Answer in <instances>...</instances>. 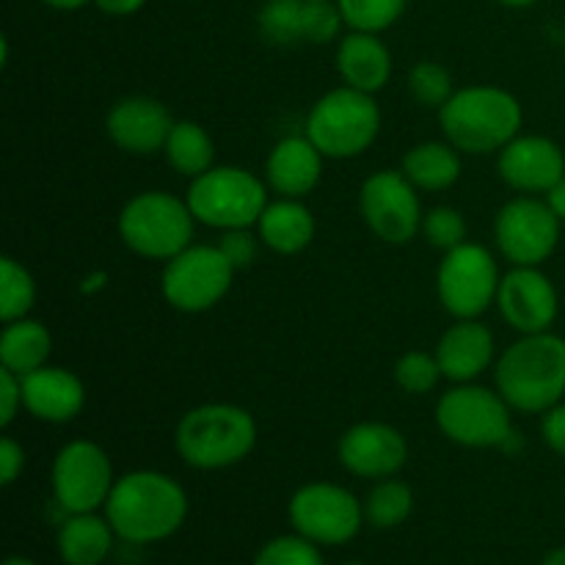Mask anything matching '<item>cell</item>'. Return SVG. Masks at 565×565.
Wrapping results in <instances>:
<instances>
[{"instance_id": "cell-37", "label": "cell", "mask_w": 565, "mask_h": 565, "mask_svg": "<svg viewBox=\"0 0 565 565\" xmlns=\"http://www.w3.org/2000/svg\"><path fill=\"white\" fill-rule=\"evenodd\" d=\"M215 246L224 252L230 265L235 270L248 268L257 259L259 252V235H252V230H226L221 232V241Z\"/></svg>"}, {"instance_id": "cell-12", "label": "cell", "mask_w": 565, "mask_h": 565, "mask_svg": "<svg viewBox=\"0 0 565 565\" xmlns=\"http://www.w3.org/2000/svg\"><path fill=\"white\" fill-rule=\"evenodd\" d=\"M53 497L64 513H97L114 491L116 475L108 452L88 439L66 441L53 458Z\"/></svg>"}, {"instance_id": "cell-9", "label": "cell", "mask_w": 565, "mask_h": 565, "mask_svg": "<svg viewBox=\"0 0 565 565\" xmlns=\"http://www.w3.org/2000/svg\"><path fill=\"white\" fill-rule=\"evenodd\" d=\"M292 533L315 541L318 546H345L362 533L364 502L345 486L315 480L301 486L287 502Z\"/></svg>"}, {"instance_id": "cell-18", "label": "cell", "mask_w": 565, "mask_h": 565, "mask_svg": "<svg viewBox=\"0 0 565 565\" xmlns=\"http://www.w3.org/2000/svg\"><path fill=\"white\" fill-rule=\"evenodd\" d=\"M174 119L154 97H125L105 116V132L127 154L163 152Z\"/></svg>"}, {"instance_id": "cell-7", "label": "cell", "mask_w": 565, "mask_h": 565, "mask_svg": "<svg viewBox=\"0 0 565 565\" xmlns=\"http://www.w3.org/2000/svg\"><path fill=\"white\" fill-rule=\"evenodd\" d=\"M185 202L210 230H254L270 202L268 182L241 166H213L191 180Z\"/></svg>"}, {"instance_id": "cell-25", "label": "cell", "mask_w": 565, "mask_h": 565, "mask_svg": "<svg viewBox=\"0 0 565 565\" xmlns=\"http://www.w3.org/2000/svg\"><path fill=\"white\" fill-rule=\"evenodd\" d=\"M403 174L417 191L441 193L450 191L461 180V152L450 141H425L403 154Z\"/></svg>"}, {"instance_id": "cell-5", "label": "cell", "mask_w": 565, "mask_h": 565, "mask_svg": "<svg viewBox=\"0 0 565 565\" xmlns=\"http://www.w3.org/2000/svg\"><path fill=\"white\" fill-rule=\"evenodd\" d=\"M196 224L185 199L169 191H141L121 207L119 237L138 257L169 263L191 246Z\"/></svg>"}, {"instance_id": "cell-15", "label": "cell", "mask_w": 565, "mask_h": 565, "mask_svg": "<svg viewBox=\"0 0 565 565\" xmlns=\"http://www.w3.org/2000/svg\"><path fill=\"white\" fill-rule=\"evenodd\" d=\"M497 309H500L502 320L519 334H544L555 326L561 298L544 270L513 265L500 279Z\"/></svg>"}, {"instance_id": "cell-45", "label": "cell", "mask_w": 565, "mask_h": 565, "mask_svg": "<svg viewBox=\"0 0 565 565\" xmlns=\"http://www.w3.org/2000/svg\"><path fill=\"white\" fill-rule=\"evenodd\" d=\"M500 6H505V9H530V6L541 3V0H497Z\"/></svg>"}, {"instance_id": "cell-17", "label": "cell", "mask_w": 565, "mask_h": 565, "mask_svg": "<svg viewBox=\"0 0 565 565\" xmlns=\"http://www.w3.org/2000/svg\"><path fill=\"white\" fill-rule=\"evenodd\" d=\"M497 171L508 188L519 193H550L565 177V154L561 143L546 136L519 132L502 152H497Z\"/></svg>"}, {"instance_id": "cell-27", "label": "cell", "mask_w": 565, "mask_h": 565, "mask_svg": "<svg viewBox=\"0 0 565 565\" xmlns=\"http://www.w3.org/2000/svg\"><path fill=\"white\" fill-rule=\"evenodd\" d=\"M166 160L177 174L196 180L215 166V141L199 121H174L163 147Z\"/></svg>"}, {"instance_id": "cell-46", "label": "cell", "mask_w": 565, "mask_h": 565, "mask_svg": "<svg viewBox=\"0 0 565 565\" xmlns=\"http://www.w3.org/2000/svg\"><path fill=\"white\" fill-rule=\"evenodd\" d=\"M3 565H39L36 561H31V557H22V555H11L6 557Z\"/></svg>"}, {"instance_id": "cell-8", "label": "cell", "mask_w": 565, "mask_h": 565, "mask_svg": "<svg viewBox=\"0 0 565 565\" xmlns=\"http://www.w3.org/2000/svg\"><path fill=\"white\" fill-rule=\"evenodd\" d=\"M513 408L505 397L489 386L456 384L436 403V428L452 445L469 450L508 447L513 439Z\"/></svg>"}, {"instance_id": "cell-44", "label": "cell", "mask_w": 565, "mask_h": 565, "mask_svg": "<svg viewBox=\"0 0 565 565\" xmlns=\"http://www.w3.org/2000/svg\"><path fill=\"white\" fill-rule=\"evenodd\" d=\"M541 565H565V546H557V550L546 552Z\"/></svg>"}, {"instance_id": "cell-2", "label": "cell", "mask_w": 565, "mask_h": 565, "mask_svg": "<svg viewBox=\"0 0 565 565\" xmlns=\"http://www.w3.org/2000/svg\"><path fill=\"white\" fill-rule=\"evenodd\" d=\"M494 386L519 414H546L565 397V340L544 334H522L494 367Z\"/></svg>"}, {"instance_id": "cell-21", "label": "cell", "mask_w": 565, "mask_h": 565, "mask_svg": "<svg viewBox=\"0 0 565 565\" xmlns=\"http://www.w3.org/2000/svg\"><path fill=\"white\" fill-rule=\"evenodd\" d=\"M323 152L303 136H287L270 149L265 160V182L276 196L303 199L323 177Z\"/></svg>"}, {"instance_id": "cell-16", "label": "cell", "mask_w": 565, "mask_h": 565, "mask_svg": "<svg viewBox=\"0 0 565 565\" xmlns=\"http://www.w3.org/2000/svg\"><path fill=\"white\" fill-rule=\"evenodd\" d=\"M342 469L362 480H386L401 475L408 461V441L395 425L356 423L340 436L337 445Z\"/></svg>"}, {"instance_id": "cell-24", "label": "cell", "mask_w": 565, "mask_h": 565, "mask_svg": "<svg viewBox=\"0 0 565 565\" xmlns=\"http://www.w3.org/2000/svg\"><path fill=\"white\" fill-rule=\"evenodd\" d=\"M114 539L105 513H70L55 535V552L64 565H103L114 552Z\"/></svg>"}, {"instance_id": "cell-22", "label": "cell", "mask_w": 565, "mask_h": 565, "mask_svg": "<svg viewBox=\"0 0 565 565\" xmlns=\"http://www.w3.org/2000/svg\"><path fill=\"white\" fill-rule=\"evenodd\" d=\"M337 72L342 83L356 92L375 97L381 88H386L392 77V53L381 42V33L348 31V36L337 44Z\"/></svg>"}, {"instance_id": "cell-38", "label": "cell", "mask_w": 565, "mask_h": 565, "mask_svg": "<svg viewBox=\"0 0 565 565\" xmlns=\"http://www.w3.org/2000/svg\"><path fill=\"white\" fill-rule=\"evenodd\" d=\"M22 408H25L22 406V379L0 367V425L9 428Z\"/></svg>"}, {"instance_id": "cell-42", "label": "cell", "mask_w": 565, "mask_h": 565, "mask_svg": "<svg viewBox=\"0 0 565 565\" xmlns=\"http://www.w3.org/2000/svg\"><path fill=\"white\" fill-rule=\"evenodd\" d=\"M546 204H550L552 210H555V215L561 221H565V177L561 182H557L555 188H552L550 193H546Z\"/></svg>"}, {"instance_id": "cell-6", "label": "cell", "mask_w": 565, "mask_h": 565, "mask_svg": "<svg viewBox=\"0 0 565 565\" xmlns=\"http://www.w3.org/2000/svg\"><path fill=\"white\" fill-rule=\"evenodd\" d=\"M307 138L331 160L367 152L381 132V108L373 94L340 86L326 92L307 116Z\"/></svg>"}, {"instance_id": "cell-33", "label": "cell", "mask_w": 565, "mask_h": 565, "mask_svg": "<svg viewBox=\"0 0 565 565\" xmlns=\"http://www.w3.org/2000/svg\"><path fill=\"white\" fill-rule=\"evenodd\" d=\"M395 384L401 386L406 395H428L439 386V381L445 379L439 367V359L436 353L425 351H408L403 353L395 362Z\"/></svg>"}, {"instance_id": "cell-32", "label": "cell", "mask_w": 565, "mask_h": 565, "mask_svg": "<svg viewBox=\"0 0 565 565\" xmlns=\"http://www.w3.org/2000/svg\"><path fill=\"white\" fill-rule=\"evenodd\" d=\"M406 86L414 103L425 105V108H445L452 94H456L450 72L436 64V61H417L408 70Z\"/></svg>"}, {"instance_id": "cell-3", "label": "cell", "mask_w": 565, "mask_h": 565, "mask_svg": "<svg viewBox=\"0 0 565 565\" xmlns=\"http://www.w3.org/2000/svg\"><path fill=\"white\" fill-rule=\"evenodd\" d=\"M174 447L177 456L199 472L237 467L257 447V419L235 403H204L182 414Z\"/></svg>"}, {"instance_id": "cell-13", "label": "cell", "mask_w": 565, "mask_h": 565, "mask_svg": "<svg viewBox=\"0 0 565 565\" xmlns=\"http://www.w3.org/2000/svg\"><path fill=\"white\" fill-rule=\"evenodd\" d=\"M359 210L367 230L390 246H406L423 232L419 191L397 169H381L362 182Z\"/></svg>"}, {"instance_id": "cell-30", "label": "cell", "mask_w": 565, "mask_h": 565, "mask_svg": "<svg viewBox=\"0 0 565 565\" xmlns=\"http://www.w3.org/2000/svg\"><path fill=\"white\" fill-rule=\"evenodd\" d=\"M36 307V281L31 270L14 257L0 259V320L14 323Z\"/></svg>"}, {"instance_id": "cell-19", "label": "cell", "mask_w": 565, "mask_h": 565, "mask_svg": "<svg viewBox=\"0 0 565 565\" xmlns=\"http://www.w3.org/2000/svg\"><path fill=\"white\" fill-rule=\"evenodd\" d=\"M22 406L39 423L66 425L81 417L86 406V386L72 370L44 364L22 375Z\"/></svg>"}, {"instance_id": "cell-43", "label": "cell", "mask_w": 565, "mask_h": 565, "mask_svg": "<svg viewBox=\"0 0 565 565\" xmlns=\"http://www.w3.org/2000/svg\"><path fill=\"white\" fill-rule=\"evenodd\" d=\"M42 3L50 6V9H55V11H77V9H83L88 0H42Z\"/></svg>"}, {"instance_id": "cell-39", "label": "cell", "mask_w": 565, "mask_h": 565, "mask_svg": "<svg viewBox=\"0 0 565 565\" xmlns=\"http://www.w3.org/2000/svg\"><path fill=\"white\" fill-rule=\"evenodd\" d=\"M541 439L552 452L565 458V403L561 401L550 412L541 414Z\"/></svg>"}, {"instance_id": "cell-20", "label": "cell", "mask_w": 565, "mask_h": 565, "mask_svg": "<svg viewBox=\"0 0 565 565\" xmlns=\"http://www.w3.org/2000/svg\"><path fill=\"white\" fill-rule=\"evenodd\" d=\"M436 359L452 384H472L491 367L497 353L494 334L486 323L475 320H456L436 342Z\"/></svg>"}, {"instance_id": "cell-36", "label": "cell", "mask_w": 565, "mask_h": 565, "mask_svg": "<svg viewBox=\"0 0 565 565\" xmlns=\"http://www.w3.org/2000/svg\"><path fill=\"white\" fill-rule=\"evenodd\" d=\"M303 28H307L309 44H329L331 39L340 36L345 20H342L337 0H307V6H303Z\"/></svg>"}, {"instance_id": "cell-35", "label": "cell", "mask_w": 565, "mask_h": 565, "mask_svg": "<svg viewBox=\"0 0 565 565\" xmlns=\"http://www.w3.org/2000/svg\"><path fill=\"white\" fill-rule=\"evenodd\" d=\"M467 218H463L461 210L450 207V204H441V207H434L425 213L423 218V235L425 241L430 243L439 252H452L461 243H467Z\"/></svg>"}, {"instance_id": "cell-11", "label": "cell", "mask_w": 565, "mask_h": 565, "mask_svg": "<svg viewBox=\"0 0 565 565\" xmlns=\"http://www.w3.org/2000/svg\"><path fill=\"white\" fill-rule=\"evenodd\" d=\"M500 268L494 254L480 243H461L445 254L436 270V292L456 320H475L497 303Z\"/></svg>"}, {"instance_id": "cell-31", "label": "cell", "mask_w": 565, "mask_h": 565, "mask_svg": "<svg viewBox=\"0 0 565 565\" xmlns=\"http://www.w3.org/2000/svg\"><path fill=\"white\" fill-rule=\"evenodd\" d=\"M348 31L384 33L406 14L408 0H337Z\"/></svg>"}, {"instance_id": "cell-34", "label": "cell", "mask_w": 565, "mask_h": 565, "mask_svg": "<svg viewBox=\"0 0 565 565\" xmlns=\"http://www.w3.org/2000/svg\"><path fill=\"white\" fill-rule=\"evenodd\" d=\"M252 565H326V561L315 541L292 533L265 541Z\"/></svg>"}, {"instance_id": "cell-14", "label": "cell", "mask_w": 565, "mask_h": 565, "mask_svg": "<svg viewBox=\"0 0 565 565\" xmlns=\"http://www.w3.org/2000/svg\"><path fill=\"white\" fill-rule=\"evenodd\" d=\"M561 226L563 221L546 204V199L522 193L502 204L497 213L494 241L502 257L511 265L541 268L561 243Z\"/></svg>"}, {"instance_id": "cell-4", "label": "cell", "mask_w": 565, "mask_h": 565, "mask_svg": "<svg viewBox=\"0 0 565 565\" xmlns=\"http://www.w3.org/2000/svg\"><path fill=\"white\" fill-rule=\"evenodd\" d=\"M522 103L500 86H467L439 108L445 141L461 154L502 152L522 132Z\"/></svg>"}, {"instance_id": "cell-29", "label": "cell", "mask_w": 565, "mask_h": 565, "mask_svg": "<svg viewBox=\"0 0 565 565\" xmlns=\"http://www.w3.org/2000/svg\"><path fill=\"white\" fill-rule=\"evenodd\" d=\"M303 6H307V0H268L257 14L259 36L274 47L307 44Z\"/></svg>"}, {"instance_id": "cell-28", "label": "cell", "mask_w": 565, "mask_h": 565, "mask_svg": "<svg viewBox=\"0 0 565 565\" xmlns=\"http://www.w3.org/2000/svg\"><path fill=\"white\" fill-rule=\"evenodd\" d=\"M414 489L395 478L375 480V486L370 489L367 500H364V522L375 530H395L401 524L408 522V516L414 513Z\"/></svg>"}, {"instance_id": "cell-23", "label": "cell", "mask_w": 565, "mask_h": 565, "mask_svg": "<svg viewBox=\"0 0 565 565\" xmlns=\"http://www.w3.org/2000/svg\"><path fill=\"white\" fill-rule=\"evenodd\" d=\"M254 230L265 248L281 257H292L315 241V215L301 199L279 196L276 202H268Z\"/></svg>"}, {"instance_id": "cell-10", "label": "cell", "mask_w": 565, "mask_h": 565, "mask_svg": "<svg viewBox=\"0 0 565 565\" xmlns=\"http://www.w3.org/2000/svg\"><path fill=\"white\" fill-rule=\"evenodd\" d=\"M235 274L237 270L218 246L191 243L185 252L166 263L160 290H163L166 303L177 312L202 315L224 301Z\"/></svg>"}, {"instance_id": "cell-41", "label": "cell", "mask_w": 565, "mask_h": 565, "mask_svg": "<svg viewBox=\"0 0 565 565\" xmlns=\"http://www.w3.org/2000/svg\"><path fill=\"white\" fill-rule=\"evenodd\" d=\"M94 6L108 17H132L147 6V0H94Z\"/></svg>"}, {"instance_id": "cell-1", "label": "cell", "mask_w": 565, "mask_h": 565, "mask_svg": "<svg viewBox=\"0 0 565 565\" xmlns=\"http://www.w3.org/2000/svg\"><path fill=\"white\" fill-rule=\"evenodd\" d=\"M188 508L185 489L171 475L136 469L116 478L103 513L116 539L132 546H149L180 533Z\"/></svg>"}, {"instance_id": "cell-26", "label": "cell", "mask_w": 565, "mask_h": 565, "mask_svg": "<svg viewBox=\"0 0 565 565\" xmlns=\"http://www.w3.org/2000/svg\"><path fill=\"white\" fill-rule=\"evenodd\" d=\"M53 353V337L42 320L20 318L14 323H6L0 334V367L22 375L44 367Z\"/></svg>"}, {"instance_id": "cell-40", "label": "cell", "mask_w": 565, "mask_h": 565, "mask_svg": "<svg viewBox=\"0 0 565 565\" xmlns=\"http://www.w3.org/2000/svg\"><path fill=\"white\" fill-rule=\"evenodd\" d=\"M22 469H25V450H22L20 441H14L11 436H3L0 439V483H17Z\"/></svg>"}, {"instance_id": "cell-47", "label": "cell", "mask_w": 565, "mask_h": 565, "mask_svg": "<svg viewBox=\"0 0 565 565\" xmlns=\"http://www.w3.org/2000/svg\"><path fill=\"white\" fill-rule=\"evenodd\" d=\"M340 565H367V563H356V561H351V563H340Z\"/></svg>"}]
</instances>
